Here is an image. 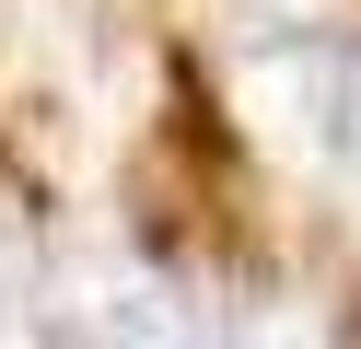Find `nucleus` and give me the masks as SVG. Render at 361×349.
<instances>
[]
</instances>
